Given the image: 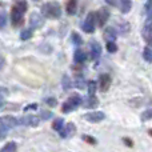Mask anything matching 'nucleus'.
<instances>
[{"label":"nucleus","instance_id":"obj_1","mask_svg":"<svg viewBox=\"0 0 152 152\" xmlns=\"http://www.w3.org/2000/svg\"><path fill=\"white\" fill-rule=\"evenodd\" d=\"M42 13L48 19H59L61 16V7L58 1L45 3L42 7Z\"/></svg>","mask_w":152,"mask_h":152},{"label":"nucleus","instance_id":"obj_2","mask_svg":"<svg viewBox=\"0 0 152 152\" xmlns=\"http://www.w3.org/2000/svg\"><path fill=\"white\" fill-rule=\"evenodd\" d=\"M80 104H81V97L76 95V96H72V97H69V99H67L66 102L63 103L61 111H63L64 113H69V112H72V111H75Z\"/></svg>","mask_w":152,"mask_h":152},{"label":"nucleus","instance_id":"obj_3","mask_svg":"<svg viewBox=\"0 0 152 152\" xmlns=\"http://www.w3.org/2000/svg\"><path fill=\"white\" fill-rule=\"evenodd\" d=\"M95 24H96V13L89 12L86 18V21L83 23V31L87 34H92L95 31Z\"/></svg>","mask_w":152,"mask_h":152},{"label":"nucleus","instance_id":"obj_4","mask_svg":"<svg viewBox=\"0 0 152 152\" xmlns=\"http://www.w3.org/2000/svg\"><path fill=\"white\" fill-rule=\"evenodd\" d=\"M23 15H24V12H21V11L19 10V8H16L15 5H13L12 12H11V20H12L13 27H19V26H21V23H23V20H24Z\"/></svg>","mask_w":152,"mask_h":152},{"label":"nucleus","instance_id":"obj_5","mask_svg":"<svg viewBox=\"0 0 152 152\" xmlns=\"http://www.w3.org/2000/svg\"><path fill=\"white\" fill-rule=\"evenodd\" d=\"M108 19H110V11H108L107 8H100V10L96 12V20H97V23H99L100 27L104 26V24L108 21Z\"/></svg>","mask_w":152,"mask_h":152},{"label":"nucleus","instance_id":"obj_6","mask_svg":"<svg viewBox=\"0 0 152 152\" xmlns=\"http://www.w3.org/2000/svg\"><path fill=\"white\" fill-rule=\"evenodd\" d=\"M0 123H1V126H4L5 128H13V127H16L19 124V120L11 115H5V116L0 118Z\"/></svg>","mask_w":152,"mask_h":152},{"label":"nucleus","instance_id":"obj_7","mask_svg":"<svg viewBox=\"0 0 152 152\" xmlns=\"http://www.w3.org/2000/svg\"><path fill=\"white\" fill-rule=\"evenodd\" d=\"M105 115L104 112H100V111H95V112H89V113H86V116H84V119L88 121H91V123H99V121L104 120Z\"/></svg>","mask_w":152,"mask_h":152},{"label":"nucleus","instance_id":"obj_8","mask_svg":"<svg viewBox=\"0 0 152 152\" xmlns=\"http://www.w3.org/2000/svg\"><path fill=\"white\" fill-rule=\"evenodd\" d=\"M39 121L40 119L35 115H28V116H24L19 120V123H21L23 126H29V127H37L39 126Z\"/></svg>","mask_w":152,"mask_h":152},{"label":"nucleus","instance_id":"obj_9","mask_svg":"<svg viewBox=\"0 0 152 152\" xmlns=\"http://www.w3.org/2000/svg\"><path fill=\"white\" fill-rule=\"evenodd\" d=\"M29 24H31L32 28H40V27H43V24H44V18H43L40 13L34 12L31 15V18H29Z\"/></svg>","mask_w":152,"mask_h":152},{"label":"nucleus","instance_id":"obj_10","mask_svg":"<svg viewBox=\"0 0 152 152\" xmlns=\"http://www.w3.org/2000/svg\"><path fill=\"white\" fill-rule=\"evenodd\" d=\"M99 87H100V91L102 92H107L111 87V76L107 74H103L100 75L99 77Z\"/></svg>","mask_w":152,"mask_h":152},{"label":"nucleus","instance_id":"obj_11","mask_svg":"<svg viewBox=\"0 0 152 152\" xmlns=\"http://www.w3.org/2000/svg\"><path fill=\"white\" fill-rule=\"evenodd\" d=\"M81 102H83V107H86V108H96L99 105V99L95 95H89L88 97H86Z\"/></svg>","mask_w":152,"mask_h":152},{"label":"nucleus","instance_id":"obj_12","mask_svg":"<svg viewBox=\"0 0 152 152\" xmlns=\"http://www.w3.org/2000/svg\"><path fill=\"white\" fill-rule=\"evenodd\" d=\"M59 134H60L61 137H69V136H74V135L76 134V127L74 123H68L67 124L66 128H63L61 131H59Z\"/></svg>","mask_w":152,"mask_h":152},{"label":"nucleus","instance_id":"obj_13","mask_svg":"<svg viewBox=\"0 0 152 152\" xmlns=\"http://www.w3.org/2000/svg\"><path fill=\"white\" fill-rule=\"evenodd\" d=\"M89 45H91V58L94 60H97L100 58V55H102V47H100V44L97 42H91Z\"/></svg>","mask_w":152,"mask_h":152},{"label":"nucleus","instance_id":"obj_14","mask_svg":"<svg viewBox=\"0 0 152 152\" xmlns=\"http://www.w3.org/2000/svg\"><path fill=\"white\" fill-rule=\"evenodd\" d=\"M143 36L144 39H147L148 42L152 40V19H148L144 24V28H143Z\"/></svg>","mask_w":152,"mask_h":152},{"label":"nucleus","instance_id":"obj_15","mask_svg":"<svg viewBox=\"0 0 152 152\" xmlns=\"http://www.w3.org/2000/svg\"><path fill=\"white\" fill-rule=\"evenodd\" d=\"M116 36L118 35H116V31L113 27H108V28L104 29V37L107 39V42H115Z\"/></svg>","mask_w":152,"mask_h":152},{"label":"nucleus","instance_id":"obj_16","mask_svg":"<svg viewBox=\"0 0 152 152\" xmlns=\"http://www.w3.org/2000/svg\"><path fill=\"white\" fill-rule=\"evenodd\" d=\"M118 5L120 7V11L123 13H128L131 11V7H132V3L131 0H119L118 1Z\"/></svg>","mask_w":152,"mask_h":152},{"label":"nucleus","instance_id":"obj_17","mask_svg":"<svg viewBox=\"0 0 152 152\" xmlns=\"http://www.w3.org/2000/svg\"><path fill=\"white\" fill-rule=\"evenodd\" d=\"M74 60L75 63L77 64H81L86 61V52L83 50H76L75 51V55H74Z\"/></svg>","mask_w":152,"mask_h":152},{"label":"nucleus","instance_id":"obj_18","mask_svg":"<svg viewBox=\"0 0 152 152\" xmlns=\"http://www.w3.org/2000/svg\"><path fill=\"white\" fill-rule=\"evenodd\" d=\"M76 8H77V0H68V3H67V13L68 15H75Z\"/></svg>","mask_w":152,"mask_h":152},{"label":"nucleus","instance_id":"obj_19","mask_svg":"<svg viewBox=\"0 0 152 152\" xmlns=\"http://www.w3.org/2000/svg\"><path fill=\"white\" fill-rule=\"evenodd\" d=\"M16 150H18V144L15 142H10L0 150V152H16Z\"/></svg>","mask_w":152,"mask_h":152},{"label":"nucleus","instance_id":"obj_20","mask_svg":"<svg viewBox=\"0 0 152 152\" xmlns=\"http://www.w3.org/2000/svg\"><path fill=\"white\" fill-rule=\"evenodd\" d=\"M52 128L55 129V131H58V132L61 131V129L64 128V120L63 119H60V118L56 119V120L53 121V124H52Z\"/></svg>","mask_w":152,"mask_h":152},{"label":"nucleus","instance_id":"obj_21","mask_svg":"<svg viewBox=\"0 0 152 152\" xmlns=\"http://www.w3.org/2000/svg\"><path fill=\"white\" fill-rule=\"evenodd\" d=\"M143 58H144V60L148 61V63H151L152 61V50L150 47L144 48V51H143Z\"/></svg>","mask_w":152,"mask_h":152},{"label":"nucleus","instance_id":"obj_22","mask_svg":"<svg viewBox=\"0 0 152 152\" xmlns=\"http://www.w3.org/2000/svg\"><path fill=\"white\" fill-rule=\"evenodd\" d=\"M32 37V28H27L24 29V31H21L20 34V39L21 40H28Z\"/></svg>","mask_w":152,"mask_h":152},{"label":"nucleus","instance_id":"obj_23","mask_svg":"<svg viewBox=\"0 0 152 152\" xmlns=\"http://www.w3.org/2000/svg\"><path fill=\"white\" fill-rule=\"evenodd\" d=\"M15 7L19 8L21 12H26V11H27V7H28V5H27V1H26V0H19V1H16Z\"/></svg>","mask_w":152,"mask_h":152},{"label":"nucleus","instance_id":"obj_24","mask_svg":"<svg viewBox=\"0 0 152 152\" xmlns=\"http://www.w3.org/2000/svg\"><path fill=\"white\" fill-rule=\"evenodd\" d=\"M61 86H63L64 89H69V88H71V79H69V76H67V75L63 76V81H61Z\"/></svg>","mask_w":152,"mask_h":152},{"label":"nucleus","instance_id":"obj_25","mask_svg":"<svg viewBox=\"0 0 152 152\" xmlns=\"http://www.w3.org/2000/svg\"><path fill=\"white\" fill-rule=\"evenodd\" d=\"M152 119V108H150V110L144 111V112L142 113V120L143 121H147V120H151Z\"/></svg>","mask_w":152,"mask_h":152},{"label":"nucleus","instance_id":"obj_26","mask_svg":"<svg viewBox=\"0 0 152 152\" xmlns=\"http://www.w3.org/2000/svg\"><path fill=\"white\" fill-rule=\"evenodd\" d=\"M7 26V13L0 12V29H3Z\"/></svg>","mask_w":152,"mask_h":152},{"label":"nucleus","instance_id":"obj_27","mask_svg":"<svg viewBox=\"0 0 152 152\" xmlns=\"http://www.w3.org/2000/svg\"><path fill=\"white\" fill-rule=\"evenodd\" d=\"M84 86H86L84 79L80 77V76H77V77L75 79V87H76V88H79V89H81V88H84Z\"/></svg>","mask_w":152,"mask_h":152},{"label":"nucleus","instance_id":"obj_28","mask_svg":"<svg viewBox=\"0 0 152 152\" xmlns=\"http://www.w3.org/2000/svg\"><path fill=\"white\" fill-rule=\"evenodd\" d=\"M107 51L111 52V53H113V52L118 51V45L115 44V42H108L107 43Z\"/></svg>","mask_w":152,"mask_h":152},{"label":"nucleus","instance_id":"obj_29","mask_svg":"<svg viewBox=\"0 0 152 152\" xmlns=\"http://www.w3.org/2000/svg\"><path fill=\"white\" fill-rule=\"evenodd\" d=\"M95 92H96V83L95 81H88V94L95 95Z\"/></svg>","mask_w":152,"mask_h":152},{"label":"nucleus","instance_id":"obj_30","mask_svg":"<svg viewBox=\"0 0 152 152\" xmlns=\"http://www.w3.org/2000/svg\"><path fill=\"white\" fill-rule=\"evenodd\" d=\"M72 42H74V44H76V45H80L81 43H83V39H81L76 32H74V34H72Z\"/></svg>","mask_w":152,"mask_h":152},{"label":"nucleus","instance_id":"obj_31","mask_svg":"<svg viewBox=\"0 0 152 152\" xmlns=\"http://www.w3.org/2000/svg\"><path fill=\"white\" fill-rule=\"evenodd\" d=\"M40 118H42L43 120H50V119L52 118V112H51V111H42Z\"/></svg>","mask_w":152,"mask_h":152},{"label":"nucleus","instance_id":"obj_32","mask_svg":"<svg viewBox=\"0 0 152 152\" xmlns=\"http://www.w3.org/2000/svg\"><path fill=\"white\" fill-rule=\"evenodd\" d=\"M45 104L50 105V107H56L58 105V100L55 97H48V99H45Z\"/></svg>","mask_w":152,"mask_h":152},{"label":"nucleus","instance_id":"obj_33","mask_svg":"<svg viewBox=\"0 0 152 152\" xmlns=\"http://www.w3.org/2000/svg\"><path fill=\"white\" fill-rule=\"evenodd\" d=\"M145 12H147L148 19H152V3L151 1H148L145 4Z\"/></svg>","mask_w":152,"mask_h":152},{"label":"nucleus","instance_id":"obj_34","mask_svg":"<svg viewBox=\"0 0 152 152\" xmlns=\"http://www.w3.org/2000/svg\"><path fill=\"white\" fill-rule=\"evenodd\" d=\"M81 139L84 140V142H87V143H89V144H96V139H94V137H91V136H88V135H83V137Z\"/></svg>","mask_w":152,"mask_h":152},{"label":"nucleus","instance_id":"obj_35","mask_svg":"<svg viewBox=\"0 0 152 152\" xmlns=\"http://www.w3.org/2000/svg\"><path fill=\"white\" fill-rule=\"evenodd\" d=\"M7 129L8 128H5L4 126H1V124H0V140H3L5 136H7Z\"/></svg>","mask_w":152,"mask_h":152},{"label":"nucleus","instance_id":"obj_36","mask_svg":"<svg viewBox=\"0 0 152 152\" xmlns=\"http://www.w3.org/2000/svg\"><path fill=\"white\" fill-rule=\"evenodd\" d=\"M37 105L36 104H31V105H27L26 108H24V111H29V110H36Z\"/></svg>","mask_w":152,"mask_h":152},{"label":"nucleus","instance_id":"obj_37","mask_svg":"<svg viewBox=\"0 0 152 152\" xmlns=\"http://www.w3.org/2000/svg\"><path fill=\"white\" fill-rule=\"evenodd\" d=\"M105 1H107L110 5H113V7H115V5H118V1H119V0H105Z\"/></svg>","mask_w":152,"mask_h":152},{"label":"nucleus","instance_id":"obj_38","mask_svg":"<svg viewBox=\"0 0 152 152\" xmlns=\"http://www.w3.org/2000/svg\"><path fill=\"white\" fill-rule=\"evenodd\" d=\"M124 142H126L127 144H128V147H132V145H134V144H132V142H131L129 139H124Z\"/></svg>","mask_w":152,"mask_h":152},{"label":"nucleus","instance_id":"obj_39","mask_svg":"<svg viewBox=\"0 0 152 152\" xmlns=\"http://www.w3.org/2000/svg\"><path fill=\"white\" fill-rule=\"evenodd\" d=\"M3 104H4V103H3V99H1V97H0V108L3 107Z\"/></svg>","mask_w":152,"mask_h":152},{"label":"nucleus","instance_id":"obj_40","mask_svg":"<svg viewBox=\"0 0 152 152\" xmlns=\"http://www.w3.org/2000/svg\"><path fill=\"white\" fill-rule=\"evenodd\" d=\"M148 134H150L151 136H152V129H150V131H148Z\"/></svg>","mask_w":152,"mask_h":152}]
</instances>
